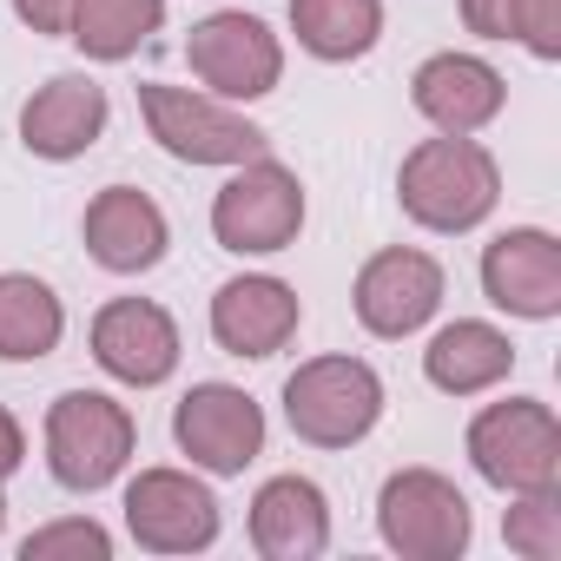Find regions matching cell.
<instances>
[{
	"label": "cell",
	"instance_id": "5bb4252c",
	"mask_svg": "<svg viewBox=\"0 0 561 561\" xmlns=\"http://www.w3.org/2000/svg\"><path fill=\"white\" fill-rule=\"evenodd\" d=\"M305 324V305L285 277L271 271H244V277H225L211 291V344L225 357H244V364H264L277 357Z\"/></svg>",
	"mask_w": 561,
	"mask_h": 561
},
{
	"label": "cell",
	"instance_id": "3957f363",
	"mask_svg": "<svg viewBox=\"0 0 561 561\" xmlns=\"http://www.w3.org/2000/svg\"><path fill=\"white\" fill-rule=\"evenodd\" d=\"M139 119H146L152 146L165 159H179V165H218V172H231V165L271 152V133L257 119H244L231 100L205 93V87L192 93V87L146 80L139 87Z\"/></svg>",
	"mask_w": 561,
	"mask_h": 561
},
{
	"label": "cell",
	"instance_id": "7402d4cb",
	"mask_svg": "<svg viewBox=\"0 0 561 561\" xmlns=\"http://www.w3.org/2000/svg\"><path fill=\"white\" fill-rule=\"evenodd\" d=\"M159 27H165V0H73L67 41H73L87 60L119 67V60H133Z\"/></svg>",
	"mask_w": 561,
	"mask_h": 561
},
{
	"label": "cell",
	"instance_id": "8992f818",
	"mask_svg": "<svg viewBox=\"0 0 561 561\" xmlns=\"http://www.w3.org/2000/svg\"><path fill=\"white\" fill-rule=\"evenodd\" d=\"M298 231H305V179L271 152L231 165V179L211 192V238L231 257H277L298 244Z\"/></svg>",
	"mask_w": 561,
	"mask_h": 561
},
{
	"label": "cell",
	"instance_id": "6da1fadb",
	"mask_svg": "<svg viewBox=\"0 0 561 561\" xmlns=\"http://www.w3.org/2000/svg\"><path fill=\"white\" fill-rule=\"evenodd\" d=\"M397 205L410 225L436 231V238H462L476 225H489V211L502 205V165L495 152L469 133H436L416 139L397 165Z\"/></svg>",
	"mask_w": 561,
	"mask_h": 561
},
{
	"label": "cell",
	"instance_id": "44dd1931",
	"mask_svg": "<svg viewBox=\"0 0 561 561\" xmlns=\"http://www.w3.org/2000/svg\"><path fill=\"white\" fill-rule=\"evenodd\" d=\"M291 34L311 60L351 67L383 41V0H291Z\"/></svg>",
	"mask_w": 561,
	"mask_h": 561
},
{
	"label": "cell",
	"instance_id": "f1b7e54d",
	"mask_svg": "<svg viewBox=\"0 0 561 561\" xmlns=\"http://www.w3.org/2000/svg\"><path fill=\"white\" fill-rule=\"evenodd\" d=\"M0 528H8V489H0Z\"/></svg>",
	"mask_w": 561,
	"mask_h": 561
},
{
	"label": "cell",
	"instance_id": "5b68a950",
	"mask_svg": "<svg viewBox=\"0 0 561 561\" xmlns=\"http://www.w3.org/2000/svg\"><path fill=\"white\" fill-rule=\"evenodd\" d=\"M285 423L311 449H357L383 423V377L364 357H305L285 377Z\"/></svg>",
	"mask_w": 561,
	"mask_h": 561
},
{
	"label": "cell",
	"instance_id": "277c9868",
	"mask_svg": "<svg viewBox=\"0 0 561 561\" xmlns=\"http://www.w3.org/2000/svg\"><path fill=\"white\" fill-rule=\"evenodd\" d=\"M469 469L495 489V495H535V489H561V423L541 397H502L482 403L469 416Z\"/></svg>",
	"mask_w": 561,
	"mask_h": 561
},
{
	"label": "cell",
	"instance_id": "9c48e42d",
	"mask_svg": "<svg viewBox=\"0 0 561 561\" xmlns=\"http://www.w3.org/2000/svg\"><path fill=\"white\" fill-rule=\"evenodd\" d=\"M119 508H126V535L146 554H205L218 541V528H225L211 482L198 469H172V462L139 469L126 482V502Z\"/></svg>",
	"mask_w": 561,
	"mask_h": 561
},
{
	"label": "cell",
	"instance_id": "7a4b0ae2",
	"mask_svg": "<svg viewBox=\"0 0 561 561\" xmlns=\"http://www.w3.org/2000/svg\"><path fill=\"white\" fill-rule=\"evenodd\" d=\"M41 449H47V476L67 489V495H100L113 489L126 469H133V449H139V423L119 397L106 390H60L47 403V423H41Z\"/></svg>",
	"mask_w": 561,
	"mask_h": 561
},
{
	"label": "cell",
	"instance_id": "4fadbf2b",
	"mask_svg": "<svg viewBox=\"0 0 561 561\" xmlns=\"http://www.w3.org/2000/svg\"><path fill=\"white\" fill-rule=\"evenodd\" d=\"M87 344H93V364L113 383H126V390L172 383L179 377V357H185L172 311L152 305V298H113V305H100L93 324H87Z\"/></svg>",
	"mask_w": 561,
	"mask_h": 561
},
{
	"label": "cell",
	"instance_id": "cb8c5ba5",
	"mask_svg": "<svg viewBox=\"0 0 561 561\" xmlns=\"http://www.w3.org/2000/svg\"><path fill=\"white\" fill-rule=\"evenodd\" d=\"M106 554H113V535H106L93 515L41 522V528L21 541V561H106Z\"/></svg>",
	"mask_w": 561,
	"mask_h": 561
},
{
	"label": "cell",
	"instance_id": "7c38bea8",
	"mask_svg": "<svg viewBox=\"0 0 561 561\" xmlns=\"http://www.w3.org/2000/svg\"><path fill=\"white\" fill-rule=\"evenodd\" d=\"M482 298L515 324H554L561 318V238L541 225H508L482 244Z\"/></svg>",
	"mask_w": 561,
	"mask_h": 561
},
{
	"label": "cell",
	"instance_id": "9a60e30c",
	"mask_svg": "<svg viewBox=\"0 0 561 561\" xmlns=\"http://www.w3.org/2000/svg\"><path fill=\"white\" fill-rule=\"evenodd\" d=\"M80 238H87V257L113 277H146L165 264L172 251V225L159 211L152 192L139 185H106L87 198V218H80Z\"/></svg>",
	"mask_w": 561,
	"mask_h": 561
},
{
	"label": "cell",
	"instance_id": "603a6c76",
	"mask_svg": "<svg viewBox=\"0 0 561 561\" xmlns=\"http://www.w3.org/2000/svg\"><path fill=\"white\" fill-rule=\"evenodd\" d=\"M502 541H508L522 561H561V489L508 495V515H502Z\"/></svg>",
	"mask_w": 561,
	"mask_h": 561
},
{
	"label": "cell",
	"instance_id": "2e32d148",
	"mask_svg": "<svg viewBox=\"0 0 561 561\" xmlns=\"http://www.w3.org/2000/svg\"><path fill=\"white\" fill-rule=\"evenodd\" d=\"M106 119H113V100L100 80L87 73H54L47 87L27 93L21 106V146L47 165H67V159H87L100 139H106Z\"/></svg>",
	"mask_w": 561,
	"mask_h": 561
},
{
	"label": "cell",
	"instance_id": "ba28073f",
	"mask_svg": "<svg viewBox=\"0 0 561 561\" xmlns=\"http://www.w3.org/2000/svg\"><path fill=\"white\" fill-rule=\"evenodd\" d=\"M185 67L205 93H218L231 106H251V100L277 93V80H285V41L257 14L225 8V14H205L185 34Z\"/></svg>",
	"mask_w": 561,
	"mask_h": 561
},
{
	"label": "cell",
	"instance_id": "8fae6325",
	"mask_svg": "<svg viewBox=\"0 0 561 561\" xmlns=\"http://www.w3.org/2000/svg\"><path fill=\"white\" fill-rule=\"evenodd\" d=\"M172 443L198 476H244L264 456V410L238 383H192L172 410Z\"/></svg>",
	"mask_w": 561,
	"mask_h": 561
},
{
	"label": "cell",
	"instance_id": "30bf717a",
	"mask_svg": "<svg viewBox=\"0 0 561 561\" xmlns=\"http://www.w3.org/2000/svg\"><path fill=\"white\" fill-rule=\"evenodd\" d=\"M443 291H449V277H443V264H436L430 251H416V244H383V251H370L364 271H357L351 311H357V324H364L370 337L403 344V337H416V331L436 324Z\"/></svg>",
	"mask_w": 561,
	"mask_h": 561
},
{
	"label": "cell",
	"instance_id": "52a82bcc",
	"mask_svg": "<svg viewBox=\"0 0 561 561\" xmlns=\"http://www.w3.org/2000/svg\"><path fill=\"white\" fill-rule=\"evenodd\" d=\"M377 535L403 561H456L469 554L476 515H469V495L443 469L410 462V469H390L377 489Z\"/></svg>",
	"mask_w": 561,
	"mask_h": 561
},
{
	"label": "cell",
	"instance_id": "d6986e66",
	"mask_svg": "<svg viewBox=\"0 0 561 561\" xmlns=\"http://www.w3.org/2000/svg\"><path fill=\"white\" fill-rule=\"evenodd\" d=\"M515 370V337L489 318H456L423 344V377L443 397H489Z\"/></svg>",
	"mask_w": 561,
	"mask_h": 561
},
{
	"label": "cell",
	"instance_id": "ffe728a7",
	"mask_svg": "<svg viewBox=\"0 0 561 561\" xmlns=\"http://www.w3.org/2000/svg\"><path fill=\"white\" fill-rule=\"evenodd\" d=\"M67 337V305L47 277L0 271V364H41Z\"/></svg>",
	"mask_w": 561,
	"mask_h": 561
},
{
	"label": "cell",
	"instance_id": "e0dca14e",
	"mask_svg": "<svg viewBox=\"0 0 561 561\" xmlns=\"http://www.w3.org/2000/svg\"><path fill=\"white\" fill-rule=\"evenodd\" d=\"M410 106L436 126V133H482L502 119L508 106V80L482 60V54H430L416 73H410Z\"/></svg>",
	"mask_w": 561,
	"mask_h": 561
},
{
	"label": "cell",
	"instance_id": "ac0fdd59",
	"mask_svg": "<svg viewBox=\"0 0 561 561\" xmlns=\"http://www.w3.org/2000/svg\"><path fill=\"white\" fill-rule=\"evenodd\" d=\"M244 528L264 561H318L331 548V495L298 469L271 476V482H257Z\"/></svg>",
	"mask_w": 561,
	"mask_h": 561
},
{
	"label": "cell",
	"instance_id": "4316f807",
	"mask_svg": "<svg viewBox=\"0 0 561 561\" xmlns=\"http://www.w3.org/2000/svg\"><path fill=\"white\" fill-rule=\"evenodd\" d=\"M21 462H27V430H21V416L8 403H0V489L21 476Z\"/></svg>",
	"mask_w": 561,
	"mask_h": 561
},
{
	"label": "cell",
	"instance_id": "d4e9b609",
	"mask_svg": "<svg viewBox=\"0 0 561 561\" xmlns=\"http://www.w3.org/2000/svg\"><path fill=\"white\" fill-rule=\"evenodd\" d=\"M528 0H462V27L476 41H522Z\"/></svg>",
	"mask_w": 561,
	"mask_h": 561
},
{
	"label": "cell",
	"instance_id": "484cf974",
	"mask_svg": "<svg viewBox=\"0 0 561 561\" xmlns=\"http://www.w3.org/2000/svg\"><path fill=\"white\" fill-rule=\"evenodd\" d=\"M515 47H528L541 67L561 60V0H528V21H522V41Z\"/></svg>",
	"mask_w": 561,
	"mask_h": 561
},
{
	"label": "cell",
	"instance_id": "83f0119b",
	"mask_svg": "<svg viewBox=\"0 0 561 561\" xmlns=\"http://www.w3.org/2000/svg\"><path fill=\"white\" fill-rule=\"evenodd\" d=\"M14 14H21V27H34V34H67L73 0H14Z\"/></svg>",
	"mask_w": 561,
	"mask_h": 561
}]
</instances>
